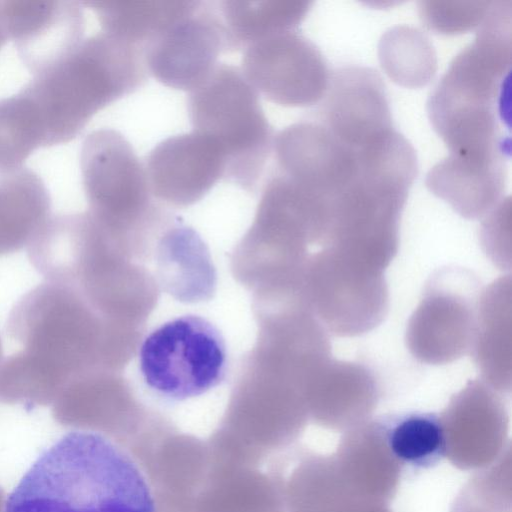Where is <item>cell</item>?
<instances>
[{
    "instance_id": "6da1fadb",
    "label": "cell",
    "mask_w": 512,
    "mask_h": 512,
    "mask_svg": "<svg viewBox=\"0 0 512 512\" xmlns=\"http://www.w3.org/2000/svg\"><path fill=\"white\" fill-rule=\"evenodd\" d=\"M4 512H156V507L130 454L107 436L80 429L37 457Z\"/></svg>"
},
{
    "instance_id": "7a4b0ae2",
    "label": "cell",
    "mask_w": 512,
    "mask_h": 512,
    "mask_svg": "<svg viewBox=\"0 0 512 512\" xmlns=\"http://www.w3.org/2000/svg\"><path fill=\"white\" fill-rule=\"evenodd\" d=\"M91 324L81 295L68 286L46 281L23 295L7 320L8 336L23 350L0 366V402L53 403L89 359Z\"/></svg>"
},
{
    "instance_id": "3957f363",
    "label": "cell",
    "mask_w": 512,
    "mask_h": 512,
    "mask_svg": "<svg viewBox=\"0 0 512 512\" xmlns=\"http://www.w3.org/2000/svg\"><path fill=\"white\" fill-rule=\"evenodd\" d=\"M358 157V173L330 200L322 245L384 272L398 251L399 223L417 175V156L394 131L360 150Z\"/></svg>"
},
{
    "instance_id": "277c9868",
    "label": "cell",
    "mask_w": 512,
    "mask_h": 512,
    "mask_svg": "<svg viewBox=\"0 0 512 512\" xmlns=\"http://www.w3.org/2000/svg\"><path fill=\"white\" fill-rule=\"evenodd\" d=\"M188 114L193 130L214 139L226 158L225 180L246 191L257 188L273 146V130L258 92L242 70L217 65L189 92Z\"/></svg>"
},
{
    "instance_id": "5b68a950",
    "label": "cell",
    "mask_w": 512,
    "mask_h": 512,
    "mask_svg": "<svg viewBox=\"0 0 512 512\" xmlns=\"http://www.w3.org/2000/svg\"><path fill=\"white\" fill-rule=\"evenodd\" d=\"M227 347L219 329L198 315L169 320L142 341L138 364L157 395L183 401L218 386L227 373Z\"/></svg>"
},
{
    "instance_id": "8992f818",
    "label": "cell",
    "mask_w": 512,
    "mask_h": 512,
    "mask_svg": "<svg viewBox=\"0 0 512 512\" xmlns=\"http://www.w3.org/2000/svg\"><path fill=\"white\" fill-rule=\"evenodd\" d=\"M480 283L463 268H443L425 286L408 320L405 342L421 363L444 365L470 352L481 294Z\"/></svg>"
},
{
    "instance_id": "52a82bcc",
    "label": "cell",
    "mask_w": 512,
    "mask_h": 512,
    "mask_svg": "<svg viewBox=\"0 0 512 512\" xmlns=\"http://www.w3.org/2000/svg\"><path fill=\"white\" fill-rule=\"evenodd\" d=\"M309 276L313 309L329 335H363L386 317L389 290L383 272L324 248L315 255Z\"/></svg>"
},
{
    "instance_id": "ba28073f",
    "label": "cell",
    "mask_w": 512,
    "mask_h": 512,
    "mask_svg": "<svg viewBox=\"0 0 512 512\" xmlns=\"http://www.w3.org/2000/svg\"><path fill=\"white\" fill-rule=\"evenodd\" d=\"M241 70L258 93L286 107L321 101L331 75L320 50L296 29L274 32L247 45Z\"/></svg>"
},
{
    "instance_id": "9c48e42d",
    "label": "cell",
    "mask_w": 512,
    "mask_h": 512,
    "mask_svg": "<svg viewBox=\"0 0 512 512\" xmlns=\"http://www.w3.org/2000/svg\"><path fill=\"white\" fill-rule=\"evenodd\" d=\"M227 51L219 6L202 1L142 49L149 75L170 88L189 92L210 76L219 55Z\"/></svg>"
},
{
    "instance_id": "30bf717a",
    "label": "cell",
    "mask_w": 512,
    "mask_h": 512,
    "mask_svg": "<svg viewBox=\"0 0 512 512\" xmlns=\"http://www.w3.org/2000/svg\"><path fill=\"white\" fill-rule=\"evenodd\" d=\"M276 172L331 200L359 170V157L323 124L302 121L282 129L273 139Z\"/></svg>"
},
{
    "instance_id": "8fae6325",
    "label": "cell",
    "mask_w": 512,
    "mask_h": 512,
    "mask_svg": "<svg viewBox=\"0 0 512 512\" xmlns=\"http://www.w3.org/2000/svg\"><path fill=\"white\" fill-rule=\"evenodd\" d=\"M322 100L321 124L354 150L394 130L385 85L371 68L346 66L331 73Z\"/></svg>"
},
{
    "instance_id": "7c38bea8",
    "label": "cell",
    "mask_w": 512,
    "mask_h": 512,
    "mask_svg": "<svg viewBox=\"0 0 512 512\" xmlns=\"http://www.w3.org/2000/svg\"><path fill=\"white\" fill-rule=\"evenodd\" d=\"M144 168L152 194L171 204L189 205L225 179L226 158L214 139L192 130L158 143Z\"/></svg>"
},
{
    "instance_id": "4fadbf2b",
    "label": "cell",
    "mask_w": 512,
    "mask_h": 512,
    "mask_svg": "<svg viewBox=\"0 0 512 512\" xmlns=\"http://www.w3.org/2000/svg\"><path fill=\"white\" fill-rule=\"evenodd\" d=\"M315 417L324 426L353 428L376 407L380 388L366 365L329 359L308 380Z\"/></svg>"
},
{
    "instance_id": "5bb4252c",
    "label": "cell",
    "mask_w": 512,
    "mask_h": 512,
    "mask_svg": "<svg viewBox=\"0 0 512 512\" xmlns=\"http://www.w3.org/2000/svg\"><path fill=\"white\" fill-rule=\"evenodd\" d=\"M93 144L89 174L96 203L113 211L144 206L151 192L144 165L130 142L108 130L99 133Z\"/></svg>"
},
{
    "instance_id": "9a60e30c",
    "label": "cell",
    "mask_w": 512,
    "mask_h": 512,
    "mask_svg": "<svg viewBox=\"0 0 512 512\" xmlns=\"http://www.w3.org/2000/svg\"><path fill=\"white\" fill-rule=\"evenodd\" d=\"M511 277L481 291L470 348L481 379L499 392L511 389Z\"/></svg>"
},
{
    "instance_id": "2e32d148",
    "label": "cell",
    "mask_w": 512,
    "mask_h": 512,
    "mask_svg": "<svg viewBox=\"0 0 512 512\" xmlns=\"http://www.w3.org/2000/svg\"><path fill=\"white\" fill-rule=\"evenodd\" d=\"M506 164H486L453 155L435 164L427 188L467 219L487 215L504 197Z\"/></svg>"
},
{
    "instance_id": "e0dca14e",
    "label": "cell",
    "mask_w": 512,
    "mask_h": 512,
    "mask_svg": "<svg viewBox=\"0 0 512 512\" xmlns=\"http://www.w3.org/2000/svg\"><path fill=\"white\" fill-rule=\"evenodd\" d=\"M312 2L302 0H226L219 3L229 51L282 30L296 29Z\"/></svg>"
},
{
    "instance_id": "ac0fdd59",
    "label": "cell",
    "mask_w": 512,
    "mask_h": 512,
    "mask_svg": "<svg viewBox=\"0 0 512 512\" xmlns=\"http://www.w3.org/2000/svg\"><path fill=\"white\" fill-rule=\"evenodd\" d=\"M379 421L386 448L398 465L426 469L446 455L440 416L411 413Z\"/></svg>"
},
{
    "instance_id": "d6986e66",
    "label": "cell",
    "mask_w": 512,
    "mask_h": 512,
    "mask_svg": "<svg viewBox=\"0 0 512 512\" xmlns=\"http://www.w3.org/2000/svg\"><path fill=\"white\" fill-rule=\"evenodd\" d=\"M198 0H129L104 4L101 14L112 35L141 50L191 12Z\"/></svg>"
},
{
    "instance_id": "ffe728a7",
    "label": "cell",
    "mask_w": 512,
    "mask_h": 512,
    "mask_svg": "<svg viewBox=\"0 0 512 512\" xmlns=\"http://www.w3.org/2000/svg\"><path fill=\"white\" fill-rule=\"evenodd\" d=\"M378 57L387 76L400 86L422 88L437 72L436 51L419 29L398 25L387 30L378 44Z\"/></svg>"
},
{
    "instance_id": "44dd1931",
    "label": "cell",
    "mask_w": 512,
    "mask_h": 512,
    "mask_svg": "<svg viewBox=\"0 0 512 512\" xmlns=\"http://www.w3.org/2000/svg\"><path fill=\"white\" fill-rule=\"evenodd\" d=\"M491 4L492 1H421L418 13L430 30L455 35L479 27Z\"/></svg>"
},
{
    "instance_id": "7402d4cb",
    "label": "cell",
    "mask_w": 512,
    "mask_h": 512,
    "mask_svg": "<svg viewBox=\"0 0 512 512\" xmlns=\"http://www.w3.org/2000/svg\"><path fill=\"white\" fill-rule=\"evenodd\" d=\"M482 223L480 238L487 255L500 267H510L511 199L503 198Z\"/></svg>"
},
{
    "instance_id": "603a6c76",
    "label": "cell",
    "mask_w": 512,
    "mask_h": 512,
    "mask_svg": "<svg viewBox=\"0 0 512 512\" xmlns=\"http://www.w3.org/2000/svg\"><path fill=\"white\" fill-rule=\"evenodd\" d=\"M2 358H3V356H2V344H1V338H0V366L2 364Z\"/></svg>"
}]
</instances>
